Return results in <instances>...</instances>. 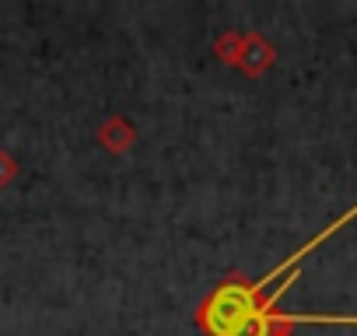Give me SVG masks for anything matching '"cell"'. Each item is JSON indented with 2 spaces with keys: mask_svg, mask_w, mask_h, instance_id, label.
<instances>
[{
  "mask_svg": "<svg viewBox=\"0 0 357 336\" xmlns=\"http://www.w3.org/2000/svg\"><path fill=\"white\" fill-rule=\"evenodd\" d=\"M256 294L259 287H245L238 280L218 287L200 308V326L207 329V336H277L280 315L259 308Z\"/></svg>",
  "mask_w": 357,
  "mask_h": 336,
  "instance_id": "obj_1",
  "label": "cell"
}]
</instances>
